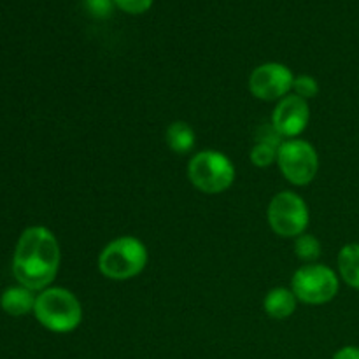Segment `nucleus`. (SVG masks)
Here are the masks:
<instances>
[{"label":"nucleus","instance_id":"20e7f679","mask_svg":"<svg viewBox=\"0 0 359 359\" xmlns=\"http://www.w3.org/2000/svg\"><path fill=\"white\" fill-rule=\"evenodd\" d=\"M188 179L198 191L205 195H219L233 184L235 167L221 151H200L189 160Z\"/></svg>","mask_w":359,"mask_h":359},{"label":"nucleus","instance_id":"f3484780","mask_svg":"<svg viewBox=\"0 0 359 359\" xmlns=\"http://www.w3.org/2000/svg\"><path fill=\"white\" fill-rule=\"evenodd\" d=\"M84 4H86V9L90 11L91 16L102 18V20L107 18L116 6L114 0H84Z\"/></svg>","mask_w":359,"mask_h":359},{"label":"nucleus","instance_id":"1a4fd4ad","mask_svg":"<svg viewBox=\"0 0 359 359\" xmlns=\"http://www.w3.org/2000/svg\"><path fill=\"white\" fill-rule=\"evenodd\" d=\"M309 119H311L309 102L297 95H287L273 109L272 126L284 139H297L305 132Z\"/></svg>","mask_w":359,"mask_h":359},{"label":"nucleus","instance_id":"9d476101","mask_svg":"<svg viewBox=\"0 0 359 359\" xmlns=\"http://www.w3.org/2000/svg\"><path fill=\"white\" fill-rule=\"evenodd\" d=\"M35 291L28 290V287L18 286L7 287L6 291L0 297V307H2L4 312H7L13 318H20V316H27L30 312H34L35 307Z\"/></svg>","mask_w":359,"mask_h":359},{"label":"nucleus","instance_id":"2eb2a0df","mask_svg":"<svg viewBox=\"0 0 359 359\" xmlns=\"http://www.w3.org/2000/svg\"><path fill=\"white\" fill-rule=\"evenodd\" d=\"M280 144L266 142V140H256L255 147L251 149V161L258 168H266L277 161Z\"/></svg>","mask_w":359,"mask_h":359},{"label":"nucleus","instance_id":"dca6fc26","mask_svg":"<svg viewBox=\"0 0 359 359\" xmlns=\"http://www.w3.org/2000/svg\"><path fill=\"white\" fill-rule=\"evenodd\" d=\"M293 91L297 97L304 98V100H311V98L318 97L319 93V84L318 79L312 76H298L294 77V83H293Z\"/></svg>","mask_w":359,"mask_h":359},{"label":"nucleus","instance_id":"a211bd4d","mask_svg":"<svg viewBox=\"0 0 359 359\" xmlns=\"http://www.w3.org/2000/svg\"><path fill=\"white\" fill-rule=\"evenodd\" d=\"M114 4L128 14H142L153 6V0H114Z\"/></svg>","mask_w":359,"mask_h":359},{"label":"nucleus","instance_id":"0eeeda50","mask_svg":"<svg viewBox=\"0 0 359 359\" xmlns=\"http://www.w3.org/2000/svg\"><path fill=\"white\" fill-rule=\"evenodd\" d=\"M277 165L293 186H307L316 179L319 170L318 151L312 144L302 139L284 140L277 153Z\"/></svg>","mask_w":359,"mask_h":359},{"label":"nucleus","instance_id":"423d86ee","mask_svg":"<svg viewBox=\"0 0 359 359\" xmlns=\"http://www.w3.org/2000/svg\"><path fill=\"white\" fill-rule=\"evenodd\" d=\"M266 217L273 233L283 238H297L307 231L311 212L300 195L293 191H280L270 200Z\"/></svg>","mask_w":359,"mask_h":359},{"label":"nucleus","instance_id":"6e6552de","mask_svg":"<svg viewBox=\"0 0 359 359\" xmlns=\"http://www.w3.org/2000/svg\"><path fill=\"white\" fill-rule=\"evenodd\" d=\"M294 76L284 63L269 62L258 65L249 76V90L258 100L276 102L293 91Z\"/></svg>","mask_w":359,"mask_h":359},{"label":"nucleus","instance_id":"f257e3e1","mask_svg":"<svg viewBox=\"0 0 359 359\" xmlns=\"http://www.w3.org/2000/svg\"><path fill=\"white\" fill-rule=\"evenodd\" d=\"M62 252L55 233L46 226H30L20 235L13 256L18 284L32 291H44L58 276Z\"/></svg>","mask_w":359,"mask_h":359},{"label":"nucleus","instance_id":"39448f33","mask_svg":"<svg viewBox=\"0 0 359 359\" xmlns=\"http://www.w3.org/2000/svg\"><path fill=\"white\" fill-rule=\"evenodd\" d=\"M340 279L330 266L307 263L293 273L291 290L298 302L307 305H325L337 297Z\"/></svg>","mask_w":359,"mask_h":359},{"label":"nucleus","instance_id":"6ab92c4d","mask_svg":"<svg viewBox=\"0 0 359 359\" xmlns=\"http://www.w3.org/2000/svg\"><path fill=\"white\" fill-rule=\"evenodd\" d=\"M332 359H359V347L356 346H347L342 349L337 351Z\"/></svg>","mask_w":359,"mask_h":359},{"label":"nucleus","instance_id":"4468645a","mask_svg":"<svg viewBox=\"0 0 359 359\" xmlns=\"http://www.w3.org/2000/svg\"><path fill=\"white\" fill-rule=\"evenodd\" d=\"M294 252L305 263H316L321 256V242L311 233H304L294 238Z\"/></svg>","mask_w":359,"mask_h":359},{"label":"nucleus","instance_id":"ddd939ff","mask_svg":"<svg viewBox=\"0 0 359 359\" xmlns=\"http://www.w3.org/2000/svg\"><path fill=\"white\" fill-rule=\"evenodd\" d=\"M167 144L175 154H188L195 147V130L184 121H174L167 128Z\"/></svg>","mask_w":359,"mask_h":359},{"label":"nucleus","instance_id":"7ed1b4c3","mask_svg":"<svg viewBox=\"0 0 359 359\" xmlns=\"http://www.w3.org/2000/svg\"><path fill=\"white\" fill-rule=\"evenodd\" d=\"M147 249L132 235L118 237L109 242L98 256V270L111 280H128L142 273L146 269Z\"/></svg>","mask_w":359,"mask_h":359},{"label":"nucleus","instance_id":"f8f14e48","mask_svg":"<svg viewBox=\"0 0 359 359\" xmlns=\"http://www.w3.org/2000/svg\"><path fill=\"white\" fill-rule=\"evenodd\" d=\"M340 279L347 286L359 290V244H347L339 252Z\"/></svg>","mask_w":359,"mask_h":359},{"label":"nucleus","instance_id":"9b49d317","mask_svg":"<svg viewBox=\"0 0 359 359\" xmlns=\"http://www.w3.org/2000/svg\"><path fill=\"white\" fill-rule=\"evenodd\" d=\"M297 304L298 298L294 297L293 290H290V287H273L266 293L265 300H263V309L272 319L283 321V319H287L290 316L294 314Z\"/></svg>","mask_w":359,"mask_h":359},{"label":"nucleus","instance_id":"f03ea898","mask_svg":"<svg viewBox=\"0 0 359 359\" xmlns=\"http://www.w3.org/2000/svg\"><path fill=\"white\" fill-rule=\"evenodd\" d=\"M34 314L49 332L70 333L83 323V305L72 291L49 286L37 294Z\"/></svg>","mask_w":359,"mask_h":359}]
</instances>
